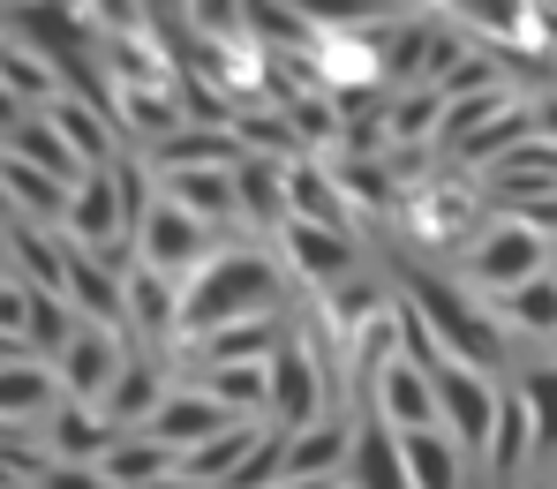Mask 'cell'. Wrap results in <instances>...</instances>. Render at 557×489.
I'll return each mask as SVG.
<instances>
[{
    "mask_svg": "<svg viewBox=\"0 0 557 489\" xmlns=\"http://www.w3.org/2000/svg\"><path fill=\"white\" fill-rule=\"evenodd\" d=\"M61 406V377L38 354H8L0 362V429H46V414Z\"/></svg>",
    "mask_w": 557,
    "mask_h": 489,
    "instance_id": "cell-12",
    "label": "cell"
},
{
    "mask_svg": "<svg viewBox=\"0 0 557 489\" xmlns=\"http://www.w3.org/2000/svg\"><path fill=\"white\" fill-rule=\"evenodd\" d=\"M550 489H557V482H550Z\"/></svg>",
    "mask_w": 557,
    "mask_h": 489,
    "instance_id": "cell-35",
    "label": "cell"
},
{
    "mask_svg": "<svg viewBox=\"0 0 557 489\" xmlns=\"http://www.w3.org/2000/svg\"><path fill=\"white\" fill-rule=\"evenodd\" d=\"M69 181H53V174H38V166H23L15 151H0V203L23 218V226H61L69 218Z\"/></svg>",
    "mask_w": 557,
    "mask_h": 489,
    "instance_id": "cell-17",
    "label": "cell"
},
{
    "mask_svg": "<svg viewBox=\"0 0 557 489\" xmlns=\"http://www.w3.org/2000/svg\"><path fill=\"white\" fill-rule=\"evenodd\" d=\"M512 385H520L528 414H535V452H543V475L557 482V362H528V369H512Z\"/></svg>",
    "mask_w": 557,
    "mask_h": 489,
    "instance_id": "cell-27",
    "label": "cell"
},
{
    "mask_svg": "<svg viewBox=\"0 0 557 489\" xmlns=\"http://www.w3.org/2000/svg\"><path fill=\"white\" fill-rule=\"evenodd\" d=\"M528 105H535V136H543V143H557V91L528 98Z\"/></svg>",
    "mask_w": 557,
    "mask_h": 489,
    "instance_id": "cell-31",
    "label": "cell"
},
{
    "mask_svg": "<svg viewBox=\"0 0 557 489\" xmlns=\"http://www.w3.org/2000/svg\"><path fill=\"white\" fill-rule=\"evenodd\" d=\"M182 385H188V377L174 369V354H151V347H136V354H128V369L113 377V391L98 399V414H106L121 437H128V429H151V422L166 414V399H174Z\"/></svg>",
    "mask_w": 557,
    "mask_h": 489,
    "instance_id": "cell-7",
    "label": "cell"
},
{
    "mask_svg": "<svg viewBox=\"0 0 557 489\" xmlns=\"http://www.w3.org/2000/svg\"><path fill=\"white\" fill-rule=\"evenodd\" d=\"M38 489H113V482H106L98 467H46V475H38Z\"/></svg>",
    "mask_w": 557,
    "mask_h": 489,
    "instance_id": "cell-30",
    "label": "cell"
},
{
    "mask_svg": "<svg viewBox=\"0 0 557 489\" xmlns=\"http://www.w3.org/2000/svg\"><path fill=\"white\" fill-rule=\"evenodd\" d=\"M286 331H294V309L286 316H257V324H234V331H211L196 347V369H211V362H272L278 347H286Z\"/></svg>",
    "mask_w": 557,
    "mask_h": 489,
    "instance_id": "cell-25",
    "label": "cell"
},
{
    "mask_svg": "<svg viewBox=\"0 0 557 489\" xmlns=\"http://www.w3.org/2000/svg\"><path fill=\"white\" fill-rule=\"evenodd\" d=\"M166 203H182L188 218H203L211 234L219 226H242V189H234V166H211V174H166L159 181Z\"/></svg>",
    "mask_w": 557,
    "mask_h": 489,
    "instance_id": "cell-20",
    "label": "cell"
},
{
    "mask_svg": "<svg viewBox=\"0 0 557 489\" xmlns=\"http://www.w3.org/2000/svg\"><path fill=\"white\" fill-rule=\"evenodd\" d=\"M136 249H144V264H151V272H166V279H182V287H188V279H196L226 241H219L203 218H188L182 203H166V196H159V211H151V218H144V234H136Z\"/></svg>",
    "mask_w": 557,
    "mask_h": 489,
    "instance_id": "cell-8",
    "label": "cell"
},
{
    "mask_svg": "<svg viewBox=\"0 0 557 489\" xmlns=\"http://www.w3.org/2000/svg\"><path fill=\"white\" fill-rule=\"evenodd\" d=\"M128 354H136V339L128 331H113V324H84L61 354H53V377H61V399H84V406H98L106 391H113V377L128 369Z\"/></svg>",
    "mask_w": 557,
    "mask_h": 489,
    "instance_id": "cell-9",
    "label": "cell"
},
{
    "mask_svg": "<svg viewBox=\"0 0 557 489\" xmlns=\"http://www.w3.org/2000/svg\"><path fill=\"white\" fill-rule=\"evenodd\" d=\"M151 489H203V482H188V475H166V482H151Z\"/></svg>",
    "mask_w": 557,
    "mask_h": 489,
    "instance_id": "cell-32",
    "label": "cell"
},
{
    "mask_svg": "<svg viewBox=\"0 0 557 489\" xmlns=\"http://www.w3.org/2000/svg\"><path fill=\"white\" fill-rule=\"evenodd\" d=\"M272 256L286 264V279L309 287L317 301L339 293L347 279H362V234H332V226H309V218H286V226H278Z\"/></svg>",
    "mask_w": 557,
    "mask_h": 489,
    "instance_id": "cell-5",
    "label": "cell"
},
{
    "mask_svg": "<svg viewBox=\"0 0 557 489\" xmlns=\"http://www.w3.org/2000/svg\"><path fill=\"white\" fill-rule=\"evenodd\" d=\"M61 234H69L76 249H113V241H136V234H128V203H121V189H113V174H84V181H76Z\"/></svg>",
    "mask_w": 557,
    "mask_h": 489,
    "instance_id": "cell-13",
    "label": "cell"
},
{
    "mask_svg": "<svg viewBox=\"0 0 557 489\" xmlns=\"http://www.w3.org/2000/svg\"><path fill=\"white\" fill-rule=\"evenodd\" d=\"M286 264L264 241H226L196 279L182 287V354H196L211 331L257 324V316H286Z\"/></svg>",
    "mask_w": 557,
    "mask_h": 489,
    "instance_id": "cell-1",
    "label": "cell"
},
{
    "mask_svg": "<svg viewBox=\"0 0 557 489\" xmlns=\"http://www.w3.org/2000/svg\"><path fill=\"white\" fill-rule=\"evenodd\" d=\"M339 391L347 385L324 369V354H317L301 331H286V347L272 354V429L301 437V429L332 422V414H339Z\"/></svg>",
    "mask_w": 557,
    "mask_h": 489,
    "instance_id": "cell-4",
    "label": "cell"
},
{
    "mask_svg": "<svg viewBox=\"0 0 557 489\" xmlns=\"http://www.w3.org/2000/svg\"><path fill=\"white\" fill-rule=\"evenodd\" d=\"M0 151H15L23 166H38V174H53V181H69V189H76V181L91 174V166H84V159H76V151L61 143V128H53L46 113H23V121H15V128L0 136Z\"/></svg>",
    "mask_w": 557,
    "mask_h": 489,
    "instance_id": "cell-23",
    "label": "cell"
},
{
    "mask_svg": "<svg viewBox=\"0 0 557 489\" xmlns=\"http://www.w3.org/2000/svg\"><path fill=\"white\" fill-rule=\"evenodd\" d=\"M430 385H437V414H445V437L460 444L467 460H490V437H497V406H505V377H482V369H467V362H437L430 369Z\"/></svg>",
    "mask_w": 557,
    "mask_h": 489,
    "instance_id": "cell-6",
    "label": "cell"
},
{
    "mask_svg": "<svg viewBox=\"0 0 557 489\" xmlns=\"http://www.w3.org/2000/svg\"><path fill=\"white\" fill-rule=\"evenodd\" d=\"M264 429H272V422H234L226 437H211V444H196V452H188L182 475H188V482H203V489H234V475L257 460Z\"/></svg>",
    "mask_w": 557,
    "mask_h": 489,
    "instance_id": "cell-22",
    "label": "cell"
},
{
    "mask_svg": "<svg viewBox=\"0 0 557 489\" xmlns=\"http://www.w3.org/2000/svg\"><path fill=\"white\" fill-rule=\"evenodd\" d=\"M98 475L113 489H151V482H166V475H182V452L159 444L151 429H128V437H113V452L98 460Z\"/></svg>",
    "mask_w": 557,
    "mask_h": 489,
    "instance_id": "cell-21",
    "label": "cell"
},
{
    "mask_svg": "<svg viewBox=\"0 0 557 489\" xmlns=\"http://www.w3.org/2000/svg\"><path fill=\"white\" fill-rule=\"evenodd\" d=\"M226 429H234V414H226V406H219L211 391H196V385H182L174 399H166V414L151 422V437H159V444H174L182 460L196 452V444H211V437H226Z\"/></svg>",
    "mask_w": 557,
    "mask_h": 489,
    "instance_id": "cell-19",
    "label": "cell"
},
{
    "mask_svg": "<svg viewBox=\"0 0 557 489\" xmlns=\"http://www.w3.org/2000/svg\"><path fill=\"white\" fill-rule=\"evenodd\" d=\"M490 309H497V324L520 331V339H557V279H535V287L505 293V301H490Z\"/></svg>",
    "mask_w": 557,
    "mask_h": 489,
    "instance_id": "cell-28",
    "label": "cell"
},
{
    "mask_svg": "<svg viewBox=\"0 0 557 489\" xmlns=\"http://www.w3.org/2000/svg\"><path fill=\"white\" fill-rule=\"evenodd\" d=\"M355 414L392 422L399 437H414V429H445V414H437V385H430V369H414V362H392V369L362 391V406H355Z\"/></svg>",
    "mask_w": 557,
    "mask_h": 489,
    "instance_id": "cell-10",
    "label": "cell"
},
{
    "mask_svg": "<svg viewBox=\"0 0 557 489\" xmlns=\"http://www.w3.org/2000/svg\"><path fill=\"white\" fill-rule=\"evenodd\" d=\"M234 189H242V226H257V241L294 218V203H286V166H278V159H242V166H234Z\"/></svg>",
    "mask_w": 557,
    "mask_h": 489,
    "instance_id": "cell-24",
    "label": "cell"
},
{
    "mask_svg": "<svg viewBox=\"0 0 557 489\" xmlns=\"http://www.w3.org/2000/svg\"><path fill=\"white\" fill-rule=\"evenodd\" d=\"M113 422L98 414V406H84V399H61L53 414H46V429H38V452L53 460V467H98L106 452H113Z\"/></svg>",
    "mask_w": 557,
    "mask_h": 489,
    "instance_id": "cell-11",
    "label": "cell"
},
{
    "mask_svg": "<svg viewBox=\"0 0 557 489\" xmlns=\"http://www.w3.org/2000/svg\"><path fill=\"white\" fill-rule=\"evenodd\" d=\"M392 287L407 293L422 316H430V331H437V347L467 362V369H482V377H497L505 369V354H512V331L497 324V309L482 301V293L453 279V272H430V264H399V279Z\"/></svg>",
    "mask_w": 557,
    "mask_h": 489,
    "instance_id": "cell-2",
    "label": "cell"
},
{
    "mask_svg": "<svg viewBox=\"0 0 557 489\" xmlns=\"http://www.w3.org/2000/svg\"><path fill=\"white\" fill-rule=\"evenodd\" d=\"M196 391H211L234 422H272V362H211L188 377Z\"/></svg>",
    "mask_w": 557,
    "mask_h": 489,
    "instance_id": "cell-16",
    "label": "cell"
},
{
    "mask_svg": "<svg viewBox=\"0 0 557 489\" xmlns=\"http://www.w3.org/2000/svg\"><path fill=\"white\" fill-rule=\"evenodd\" d=\"M550 264H557V249L528 226V218H512V211H497L482 234H474V249L460 256V279L482 301H505V293H520V287H535V279H550Z\"/></svg>",
    "mask_w": 557,
    "mask_h": 489,
    "instance_id": "cell-3",
    "label": "cell"
},
{
    "mask_svg": "<svg viewBox=\"0 0 557 489\" xmlns=\"http://www.w3.org/2000/svg\"><path fill=\"white\" fill-rule=\"evenodd\" d=\"M347 460H355V414H332L301 437H286V482H347Z\"/></svg>",
    "mask_w": 557,
    "mask_h": 489,
    "instance_id": "cell-14",
    "label": "cell"
},
{
    "mask_svg": "<svg viewBox=\"0 0 557 489\" xmlns=\"http://www.w3.org/2000/svg\"><path fill=\"white\" fill-rule=\"evenodd\" d=\"M347 489H414L407 475V452H399V429L355 414V460H347Z\"/></svg>",
    "mask_w": 557,
    "mask_h": 489,
    "instance_id": "cell-15",
    "label": "cell"
},
{
    "mask_svg": "<svg viewBox=\"0 0 557 489\" xmlns=\"http://www.w3.org/2000/svg\"><path fill=\"white\" fill-rule=\"evenodd\" d=\"M339 489H347V482H339Z\"/></svg>",
    "mask_w": 557,
    "mask_h": 489,
    "instance_id": "cell-34",
    "label": "cell"
},
{
    "mask_svg": "<svg viewBox=\"0 0 557 489\" xmlns=\"http://www.w3.org/2000/svg\"><path fill=\"white\" fill-rule=\"evenodd\" d=\"M505 211H512V218H528L543 241H557V189H543V196H512Z\"/></svg>",
    "mask_w": 557,
    "mask_h": 489,
    "instance_id": "cell-29",
    "label": "cell"
},
{
    "mask_svg": "<svg viewBox=\"0 0 557 489\" xmlns=\"http://www.w3.org/2000/svg\"><path fill=\"white\" fill-rule=\"evenodd\" d=\"M286 203H294V218H309V226L355 234V203L339 189V174L317 166V159H294V166H286Z\"/></svg>",
    "mask_w": 557,
    "mask_h": 489,
    "instance_id": "cell-18",
    "label": "cell"
},
{
    "mask_svg": "<svg viewBox=\"0 0 557 489\" xmlns=\"http://www.w3.org/2000/svg\"><path fill=\"white\" fill-rule=\"evenodd\" d=\"M550 279H557V264H550Z\"/></svg>",
    "mask_w": 557,
    "mask_h": 489,
    "instance_id": "cell-33",
    "label": "cell"
},
{
    "mask_svg": "<svg viewBox=\"0 0 557 489\" xmlns=\"http://www.w3.org/2000/svg\"><path fill=\"white\" fill-rule=\"evenodd\" d=\"M399 452H407L414 489H467V467H474V460H467L445 429H414V437H399Z\"/></svg>",
    "mask_w": 557,
    "mask_h": 489,
    "instance_id": "cell-26",
    "label": "cell"
}]
</instances>
